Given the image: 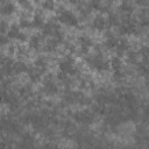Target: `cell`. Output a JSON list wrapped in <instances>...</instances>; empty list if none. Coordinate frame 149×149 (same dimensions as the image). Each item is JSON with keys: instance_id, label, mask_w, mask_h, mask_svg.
<instances>
[{"instance_id": "5", "label": "cell", "mask_w": 149, "mask_h": 149, "mask_svg": "<svg viewBox=\"0 0 149 149\" xmlns=\"http://www.w3.org/2000/svg\"><path fill=\"white\" fill-rule=\"evenodd\" d=\"M78 41H79V44H80V51H81L83 54H86L87 50L90 49V47L93 45L92 40H91L88 36H86V35L79 36V40H78Z\"/></svg>"}, {"instance_id": "11", "label": "cell", "mask_w": 149, "mask_h": 149, "mask_svg": "<svg viewBox=\"0 0 149 149\" xmlns=\"http://www.w3.org/2000/svg\"><path fill=\"white\" fill-rule=\"evenodd\" d=\"M28 65L22 62V61H17V62H14L13 64V72L16 73V74H20V73H23V72H27L28 71Z\"/></svg>"}, {"instance_id": "15", "label": "cell", "mask_w": 149, "mask_h": 149, "mask_svg": "<svg viewBox=\"0 0 149 149\" xmlns=\"http://www.w3.org/2000/svg\"><path fill=\"white\" fill-rule=\"evenodd\" d=\"M59 44V42L56 40V38H49L45 43H44V51L47 52H52L57 49V45Z\"/></svg>"}, {"instance_id": "17", "label": "cell", "mask_w": 149, "mask_h": 149, "mask_svg": "<svg viewBox=\"0 0 149 149\" xmlns=\"http://www.w3.org/2000/svg\"><path fill=\"white\" fill-rule=\"evenodd\" d=\"M47 65H48V61L44 56H38L35 59V66L37 69H40L42 71V73H44L47 71Z\"/></svg>"}, {"instance_id": "30", "label": "cell", "mask_w": 149, "mask_h": 149, "mask_svg": "<svg viewBox=\"0 0 149 149\" xmlns=\"http://www.w3.org/2000/svg\"><path fill=\"white\" fill-rule=\"evenodd\" d=\"M8 41H9V38H8L7 36H5V35L1 36V44H6Z\"/></svg>"}, {"instance_id": "23", "label": "cell", "mask_w": 149, "mask_h": 149, "mask_svg": "<svg viewBox=\"0 0 149 149\" xmlns=\"http://www.w3.org/2000/svg\"><path fill=\"white\" fill-rule=\"evenodd\" d=\"M140 55L142 56L143 62L148 63L149 62V47L148 45H142L141 49H140Z\"/></svg>"}, {"instance_id": "13", "label": "cell", "mask_w": 149, "mask_h": 149, "mask_svg": "<svg viewBox=\"0 0 149 149\" xmlns=\"http://www.w3.org/2000/svg\"><path fill=\"white\" fill-rule=\"evenodd\" d=\"M31 23H33V27H35V28H41L44 26V17L41 12H36L34 14Z\"/></svg>"}, {"instance_id": "6", "label": "cell", "mask_w": 149, "mask_h": 149, "mask_svg": "<svg viewBox=\"0 0 149 149\" xmlns=\"http://www.w3.org/2000/svg\"><path fill=\"white\" fill-rule=\"evenodd\" d=\"M118 42H119V40L115 37V35H114L111 30L106 31V42H105V47H106L107 49H115L116 45H118Z\"/></svg>"}, {"instance_id": "10", "label": "cell", "mask_w": 149, "mask_h": 149, "mask_svg": "<svg viewBox=\"0 0 149 149\" xmlns=\"http://www.w3.org/2000/svg\"><path fill=\"white\" fill-rule=\"evenodd\" d=\"M43 35H37V34H34L31 35V37L29 38V47L31 49H40V47L42 45V41H43Z\"/></svg>"}, {"instance_id": "16", "label": "cell", "mask_w": 149, "mask_h": 149, "mask_svg": "<svg viewBox=\"0 0 149 149\" xmlns=\"http://www.w3.org/2000/svg\"><path fill=\"white\" fill-rule=\"evenodd\" d=\"M107 24L108 26H120V16L114 12H108L107 15Z\"/></svg>"}, {"instance_id": "22", "label": "cell", "mask_w": 149, "mask_h": 149, "mask_svg": "<svg viewBox=\"0 0 149 149\" xmlns=\"http://www.w3.org/2000/svg\"><path fill=\"white\" fill-rule=\"evenodd\" d=\"M125 78H126V73H125L123 71H121V70L114 71V73H113V79H114V81L121 84V83H123Z\"/></svg>"}, {"instance_id": "7", "label": "cell", "mask_w": 149, "mask_h": 149, "mask_svg": "<svg viewBox=\"0 0 149 149\" xmlns=\"http://www.w3.org/2000/svg\"><path fill=\"white\" fill-rule=\"evenodd\" d=\"M27 73H28L29 79H30L33 83L40 81V80H41V77H42V74H43L42 71H41L40 69H37L36 66H35V68H29L28 71H27Z\"/></svg>"}, {"instance_id": "3", "label": "cell", "mask_w": 149, "mask_h": 149, "mask_svg": "<svg viewBox=\"0 0 149 149\" xmlns=\"http://www.w3.org/2000/svg\"><path fill=\"white\" fill-rule=\"evenodd\" d=\"M43 92L47 95H54L58 92V87L54 81V76L51 73L47 74L43 80Z\"/></svg>"}, {"instance_id": "18", "label": "cell", "mask_w": 149, "mask_h": 149, "mask_svg": "<svg viewBox=\"0 0 149 149\" xmlns=\"http://www.w3.org/2000/svg\"><path fill=\"white\" fill-rule=\"evenodd\" d=\"M140 54L134 51V50H128L127 51V62L130 64H137L139 63V57Z\"/></svg>"}, {"instance_id": "14", "label": "cell", "mask_w": 149, "mask_h": 149, "mask_svg": "<svg viewBox=\"0 0 149 149\" xmlns=\"http://www.w3.org/2000/svg\"><path fill=\"white\" fill-rule=\"evenodd\" d=\"M19 27H20V26L16 24V23L10 24V26H9V29H8V31H7V37H8V38H15V40H17V37H19V35H20V33H21Z\"/></svg>"}, {"instance_id": "21", "label": "cell", "mask_w": 149, "mask_h": 149, "mask_svg": "<svg viewBox=\"0 0 149 149\" xmlns=\"http://www.w3.org/2000/svg\"><path fill=\"white\" fill-rule=\"evenodd\" d=\"M120 8H121V10H123V12L130 13V12H133V9H134V2H130V1H122V2L120 3Z\"/></svg>"}, {"instance_id": "31", "label": "cell", "mask_w": 149, "mask_h": 149, "mask_svg": "<svg viewBox=\"0 0 149 149\" xmlns=\"http://www.w3.org/2000/svg\"><path fill=\"white\" fill-rule=\"evenodd\" d=\"M147 85H148V87H149V73H148V77H147Z\"/></svg>"}, {"instance_id": "2", "label": "cell", "mask_w": 149, "mask_h": 149, "mask_svg": "<svg viewBox=\"0 0 149 149\" xmlns=\"http://www.w3.org/2000/svg\"><path fill=\"white\" fill-rule=\"evenodd\" d=\"M72 118L77 122H80V123H84V125H90L94 120V113L91 112V111H87V109L77 111L72 114Z\"/></svg>"}, {"instance_id": "1", "label": "cell", "mask_w": 149, "mask_h": 149, "mask_svg": "<svg viewBox=\"0 0 149 149\" xmlns=\"http://www.w3.org/2000/svg\"><path fill=\"white\" fill-rule=\"evenodd\" d=\"M58 20L66 24V26H70V27H76L78 26V19L77 16L71 12V10H68V9H64L62 7H59V15H58Z\"/></svg>"}, {"instance_id": "19", "label": "cell", "mask_w": 149, "mask_h": 149, "mask_svg": "<svg viewBox=\"0 0 149 149\" xmlns=\"http://www.w3.org/2000/svg\"><path fill=\"white\" fill-rule=\"evenodd\" d=\"M109 66H111L114 71L121 70V68H122V61H121V58L118 57V56H114V57L109 61Z\"/></svg>"}, {"instance_id": "26", "label": "cell", "mask_w": 149, "mask_h": 149, "mask_svg": "<svg viewBox=\"0 0 149 149\" xmlns=\"http://www.w3.org/2000/svg\"><path fill=\"white\" fill-rule=\"evenodd\" d=\"M19 26H20L21 28H28V27L33 26V23H31V21H29L28 19L21 17V20H20V22H19Z\"/></svg>"}, {"instance_id": "9", "label": "cell", "mask_w": 149, "mask_h": 149, "mask_svg": "<svg viewBox=\"0 0 149 149\" xmlns=\"http://www.w3.org/2000/svg\"><path fill=\"white\" fill-rule=\"evenodd\" d=\"M128 49H129V42H128L126 38L119 40L118 45H116V48H115L116 54H118V57H119V56H122L126 51H128Z\"/></svg>"}, {"instance_id": "8", "label": "cell", "mask_w": 149, "mask_h": 149, "mask_svg": "<svg viewBox=\"0 0 149 149\" xmlns=\"http://www.w3.org/2000/svg\"><path fill=\"white\" fill-rule=\"evenodd\" d=\"M92 26H93L95 29H98V30H102V29H105L106 26H107V19H105L101 14H99V15H97V16L93 19Z\"/></svg>"}, {"instance_id": "12", "label": "cell", "mask_w": 149, "mask_h": 149, "mask_svg": "<svg viewBox=\"0 0 149 149\" xmlns=\"http://www.w3.org/2000/svg\"><path fill=\"white\" fill-rule=\"evenodd\" d=\"M15 10V6L13 2L9 1H2L1 2V14L2 15H9Z\"/></svg>"}, {"instance_id": "25", "label": "cell", "mask_w": 149, "mask_h": 149, "mask_svg": "<svg viewBox=\"0 0 149 149\" xmlns=\"http://www.w3.org/2000/svg\"><path fill=\"white\" fill-rule=\"evenodd\" d=\"M55 2L54 1H44L42 2V7L43 9H48V10H54L55 9Z\"/></svg>"}, {"instance_id": "4", "label": "cell", "mask_w": 149, "mask_h": 149, "mask_svg": "<svg viewBox=\"0 0 149 149\" xmlns=\"http://www.w3.org/2000/svg\"><path fill=\"white\" fill-rule=\"evenodd\" d=\"M74 66H76V65H74V59H73L71 56H65V57H63V58L59 61V63H58L59 71H61V72H64V73H68V74L73 70Z\"/></svg>"}, {"instance_id": "24", "label": "cell", "mask_w": 149, "mask_h": 149, "mask_svg": "<svg viewBox=\"0 0 149 149\" xmlns=\"http://www.w3.org/2000/svg\"><path fill=\"white\" fill-rule=\"evenodd\" d=\"M109 6H111V2H108V1H102V2L99 1L98 10H100V12H107L109 9Z\"/></svg>"}, {"instance_id": "29", "label": "cell", "mask_w": 149, "mask_h": 149, "mask_svg": "<svg viewBox=\"0 0 149 149\" xmlns=\"http://www.w3.org/2000/svg\"><path fill=\"white\" fill-rule=\"evenodd\" d=\"M43 149H58V148H57V146H55L52 143H48V144H45L43 147Z\"/></svg>"}, {"instance_id": "20", "label": "cell", "mask_w": 149, "mask_h": 149, "mask_svg": "<svg viewBox=\"0 0 149 149\" xmlns=\"http://www.w3.org/2000/svg\"><path fill=\"white\" fill-rule=\"evenodd\" d=\"M19 93H20V97H21V98H24V99L29 98V97L33 94L31 88H30V86H28V85L22 86V87L19 90Z\"/></svg>"}, {"instance_id": "27", "label": "cell", "mask_w": 149, "mask_h": 149, "mask_svg": "<svg viewBox=\"0 0 149 149\" xmlns=\"http://www.w3.org/2000/svg\"><path fill=\"white\" fill-rule=\"evenodd\" d=\"M7 28L9 29V26L7 24V22H6V21H3V20H2V21L0 22V29H1L2 35H3L5 33H7V31H8V30H7Z\"/></svg>"}, {"instance_id": "28", "label": "cell", "mask_w": 149, "mask_h": 149, "mask_svg": "<svg viewBox=\"0 0 149 149\" xmlns=\"http://www.w3.org/2000/svg\"><path fill=\"white\" fill-rule=\"evenodd\" d=\"M20 3H21L26 9H28V8L30 9V8H31V3H30V2H28V1H20Z\"/></svg>"}]
</instances>
